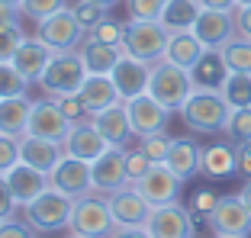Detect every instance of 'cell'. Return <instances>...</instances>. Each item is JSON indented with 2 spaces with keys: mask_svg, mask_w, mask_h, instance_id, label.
I'll return each instance as SVG.
<instances>
[{
  "mask_svg": "<svg viewBox=\"0 0 251 238\" xmlns=\"http://www.w3.org/2000/svg\"><path fill=\"white\" fill-rule=\"evenodd\" d=\"M116 229L110 213V200L106 193H90L74 196V209H71V222H68V232L81 238H110V232Z\"/></svg>",
  "mask_w": 251,
  "mask_h": 238,
  "instance_id": "obj_2",
  "label": "cell"
},
{
  "mask_svg": "<svg viewBox=\"0 0 251 238\" xmlns=\"http://www.w3.org/2000/svg\"><path fill=\"white\" fill-rule=\"evenodd\" d=\"M52 55L55 52L39 36H26V39H23V45L16 48V55H13V65H16V71H20L29 84H39V77H42V71L49 68Z\"/></svg>",
  "mask_w": 251,
  "mask_h": 238,
  "instance_id": "obj_22",
  "label": "cell"
},
{
  "mask_svg": "<svg viewBox=\"0 0 251 238\" xmlns=\"http://www.w3.org/2000/svg\"><path fill=\"white\" fill-rule=\"evenodd\" d=\"M87 77V68H84L81 52H55L49 68L39 77V87H42L45 97H61V94H77Z\"/></svg>",
  "mask_w": 251,
  "mask_h": 238,
  "instance_id": "obj_6",
  "label": "cell"
},
{
  "mask_svg": "<svg viewBox=\"0 0 251 238\" xmlns=\"http://www.w3.org/2000/svg\"><path fill=\"white\" fill-rule=\"evenodd\" d=\"M171 32L161 26V20H129L123 32V48L126 55H135V58L155 65L164 58V48H168Z\"/></svg>",
  "mask_w": 251,
  "mask_h": 238,
  "instance_id": "obj_4",
  "label": "cell"
},
{
  "mask_svg": "<svg viewBox=\"0 0 251 238\" xmlns=\"http://www.w3.org/2000/svg\"><path fill=\"white\" fill-rule=\"evenodd\" d=\"M32 235H36V229L26 219H16V216L0 219V238H32Z\"/></svg>",
  "mask_w": 251,
  "mask_h": 238,
  "instance_id": "obj_43",
  "label": "cell"
},
{
  "mask_svg": "<svg viewBox=\"0 0 251 238\" xmlns=\"http://www.w3.org/2000/svg\"><path fill=\"white\" fill-rule=\"evenodd\" d=\"M65 155H74V158H81V161H97V158L103 155L106 148H110V142L103 139V132L90 122V119H81V122H74L71 129H68L65 135Z\"/></svg>",
  "mask_w": 251,
  "mask_h": 238,
  "instance_id": "obj_17",
  "label": "cell"
},
{
  "mask_svg": "<svg viewBox=\"0 0 251 238\" xmlns=\"http://www.w3.org/2000/svg\"><path fill=\"white\" fill-rule=\"evenodd\" d=\"M222 132L229 135L232 145H238V142H251V106H238V110H232L229 122H226Z\"/></svg>",
  "mask_w": 251,
  "mask_h": 238,
  "instance_id": "obj_34",
  "label": "cell"
},
{
  "mask_svg": "<svg viewBox=\"0 0 251 238\" xmlns=\"http://www.w3.org/2000/svg\"><path fill=\"white\" fill-rule=\"evenodd\" d=\"M168 0H126L129 20H161V10Z\"/></svg>",
  "mask_w": 251,
  "mask_h": 238,
  "instance_id": "obj_39",
  "label": "cell"
},
{
  "mask_svg": "<svg viewBox=\"0 0 251 238\" xmlns=\"http://www.w3.org/2000/svg\"><path fill=\"white\" fill-rule=\"evenodd\" d=\"M16 209H20V203H16L13 190H10V184H7V174H0V219L16 216Z\"/></svg>",
  "mask_w": 251,
  "mask_h": 238,
  "instance_id": "obj_45",
  "label": "cell"
},
{
  "mask_svg": "<svg viewBox=\"0 0 251 238\" xmlns=\"http://www.w3.org/2000/svg\"><path fill=\"white\" fill-rule=\"evenodd\" d=\"M235 174L242 180H251V142L235 145Z\"/></svg>",
  "mask_w": 251,
  "mask_h": 238,
  "instance_id": "obj_46",
  "label": "cell"
},
{
  "mask_svg": "<svg viewBox=\"0 0 251 238\" xmlns=\"http://www.w3.org/2000/svg\"><path fill=\"white\" fill-rule=\"evenodd\" d=\"M74 16H77V20H81V26L84 29H94L97 23L100 20H106V13H110V10H103V7H97V3H90V0H81V3H74Z\"/></svg>",
  "mask_w": 251,
  "mask_h": 238,
  "instance_id": "obj_41",
  "label": "cell"
},
{
  "mask_svg": "<svg viewBox=\"0 0 251 238\" xmlns=\"http://www.w3.org/2000/svg\"><path fill=\"white\" fill-rule=\"evenodd\" d=\"M206 225L213 235L226 238H248L251 235V209L238 193H226L216 200V206L206 213Z\"/></svg>",
  "mask_w": 251,
  "mask_h": 238,
  "instance_id": "obj_8",
  "label": "cell"
},
{
  "mask_svg": "<svg viewBox=\"0 0 251 238\" xmlns=\"http://www.w3.org/2000/svg\"><path fill=\"white\" fill-rule=\"evenodd\" d=\"M145 229L151 238H193V213L190 206H180V200L151 206Z\"/></svg>",
  "mask_w": 251,
  "mask_h": 238,
  "instance_id": "obj_10",
  "label": "cell"
},
{
  "mask_svg": "<svg viewBox=\"0 0 251 238\" xmlns=\"http://www.w3.org/2000/svg\"><path fill=\"white\" fill-rule=\"evenodd\" d=\"M65 158V145L55 139H42V135H20V161L32 164L39 171L52 174V167Z\"/></svg>",
  "mask_w": 251,
  "mask_h": 238,
  "instance_id": "obj_21",
  "label": "cell"
},
{
  "mask_svg": "<svg viewBox=\"0 0 251 238\" xmlns=\"http://www.w3.org/2000/svg\"><path fill=\"white\" fill-rule=\"evenodd\" d=\"M106 200H110V213H113V222L116 225H145L148 216H151V203L132 184L113 190Z\"/></svg>",
  "mask_w": 251,
  "mask_h": 238,
  "instance_id": "obj_18",
  "label": "cell"
},
{
  "mask_svg": "<svg viewBox=\"0 0 251 238\" xmlns=\"http://www.w3.org/2000/svg\"><path fill=\"white\" fill-rule=\"evenodd\" d=\"M20 7L16 3H7V0H0V29H7V26H16L20 23Z\"/></svg>",
  "mask_w": 251,
  "mask_h": 238,
  "instance_id": "obj_48",
  "label": "cell"
},
{
  "mask_svg": "<svg viewBox=\"0 0 251 238\" xmlns=\"http://www.w3.org/2000/svg\"><path fill=\"white\" fill-rule=\"evenodd\" d=\"M193 36L206 48H222L229 39L238 36V23H235V10H213L203 7L193 23Z\"/></svg>",
  "mask_w": 251,
  "mask_h": 238,
  "instance_id": "obj_11",
  "label": "cell"
},
{
  "mask_svg": "<svg viewBox=\"0 0 251 238\" xmlns=\"http://www.w3.org/2000/svg\"><path fill=\"white\" fill-rule=\"evenodd\" d=\"M90 3H97V7H103V10H113L119 0H90Z\"/></svg>",
  "mask_w": 251,
  "mask_h": 238,
  "instance_id": "obj_53",
  "label": "cell"
},
{
  "mask_svg": "<svg viewBox=\"0 0 251 238\" xmlns=\"http://www.w3.org/2000/svg\"><path fill=\"white\" fill-rule=\"evenodd\" d=\"M113 84H116L119 97L123 100H132L139 97V94H148V81H151V65L142 58H135V55H119L116 68L110 71Z\"/></svg>",
  "mask_w": 251,
  "mask_h": 238,
  "instance_id": "obj_15",
  "label": "cell"
},
{
  "mask_svg": "<svg viewBox=\"0 0 251 238\" xmlns=\"http://www.w3.org/2000/svg\"><path fill=\"white\" fill-rule=\"evenodd\" d=\"M216 200H219V196H216L213 190H197V193H193V200H190V213H200V216H206L209 209L216 206Z\"/></svg>",
  "mask_w": 251,
  "mask_h": 238,
  "instance_id": "obj_47",
  "label": "cell"
},
{
  "mask_svg": "<svg viewBox=\"0 0 251 238\" xmlns=\"http://www.w3.org/2000/svg\"><path fill=\"white\" fill-rule=\"evenodd\" d=\"M68 238H81V235H68Z\"/></svg>",
  "mask_w": 251,
  "mask_h": 238,
  "instance_id": "obj_56",
  "label": "cell"
},
{
  "mask_svg": "<svg viewBox=\"0 0 251 238\" xmlns=\"http://www.w3.org/2000/svg\"><path fill=\"white\" fill-rule=\"evenodd\" d=\"M203 7H213V10H235L238 3L235 0H200Z\"/></svg>",
  "mask_w": 251,
  "mask_h": 238,
  "instance_id": "obj_51",
  "label": "cell"
},
{
  "mask_svg": "<svg viewBox=\"0 0 251 238\" xmlns=\"http://www.w3.org/2000/svg\"><path fill=\"white\" fill-rule=\"evenodd\" d=\"M16 161H20V139L0 132V174H7Z\"/></svg>",
  "mask_w": 251,
  "mask_h": 238,
  "instance_id": "obj_42",
  "label": "cell"
},
{
  "mask_svg": "<svg viewBox=\"0 0 251 238\" xmlns=\"http://www.w3.org/2000/svg\"><path fill=\"white\" fill-rule=\"evenodd\" d=\"M123 32H126V23H116L106 16L87 32V39H97V42H106V45H123Z\"/></svg>",
  "mask_w": 251,
  "mask_h": 238,
  "instance_id": "obj_37",
  "label": "cell"
},
{
  "mask_svg": "<svg viewBox=\"0 0 251 238\" xmlns=\"http://www.w3.org/2000/svg\"><path fill=\"white\" fill-rule=\"evenodd\" d=\"M184 177H177V174L171 171L168 164H151V171L145 174V177L135 180V190H139L142 196H145L151 206H164V203H177L180 193H184Z\"/></svg>",
  "mask_w": 251,
  "mask_h": 238,
  "instance_id": "obj_9",
  "label": "cell"
},
{
  "mask_svg": "<svg viewBox=\"0 0 251 238\" xmlns=\"http://www.w3.org/2000/svg\"><path fill=\"white\" fill-rule=\"evenodd\" d=\"M235 3H238V7H248V3H251V0H235Z\"/></svg>",
  "mask_w": 251,
  "mask_h": 238,
  "instance_id": "obj_54",
  "label": "cell"
},
{
  "mask_svg": "<svg viewBox=\"0 0 251 238\" xmlns=\"http://www.w3.org/2000/svg\"><path fill=\"white\" fill-rule=\"evenodd\" d=\"M49 184H52L55 190H61V193H68V196H84V193H90V190H94V180H90V164L81 161V158H74V155H65L52 167Z\"/></svg>",
  "mask_w": 251,
  "mask_h": 238,
  "instance_id": "obj_16",
  "label": "cell"
},
{
  "mask_svg": "<svg viewBox=\"0 0 251 238\" xmlns=\"http://www.w3.org/2000/svg\"><path fill=\"white\" fill-rule=\"evenodd\" d=\"M238 196H242V200H245V206L251 209V180H245V184H242V190H238Z\"/></svg>",
  "mask_w": 251,
  "mask_h": 238,
  "instance_id": "obj_52",
  "label": "cell"
},
{
  "mask_svg": "<svg viewBox=\"0 0 251 238\" xmlns=\"http://www.w3.org/2000/svg\"><path fill=\"white\" fill-rule=\"evenodd\" d=\"M7 184H10V190H13L16 203H20V209L29 206L39 193H45V190L52 187L49 184V174L39 171V167H32V164H26V161H16L7 171Z\"/></svg>",
  "mask_w": 251,
  "mask_h": 238,
  "instance_id": "obj_20",
  "label": "cell"
},
{
  "mask_svg": "<svg viewBox=\"0 0 251 238\" xmlns=\"http://www.w3.org/2000/svg\"><path fill=\"white\" fill-rule=\"evenodd\" d=\"M190 77H193V87H206V90H219L229 77V68L222 61L219 48H206L203 58L190 68Z\"/></svg>",
  "mask_w": 251,
  "mask_h": 238,
  "instance_id": "obj_26",
  "label": "cell"
},
{
  "mask_svg": "<svg viewBox=\"0 0 251 238\" xmlns=\"http://www.w3.org/2000/svg\"><path fill=\"white\" fill-rule=\"evenodd\" d=\"M7 3H16V7H20V0H7Z\"/></svg>",
  "mask_w": 251,
  "mask_h": 238,
  "instance_id": "obj_55",
  "label": "cell"
},
{
  "mask_svg": "<svg viewBox=\"0 0 251 238\" xmlns=\"http://www.w3.org/2000/svg\"><path fill=\"white\" fill-rule=\"evenodd\" d=\"M203 52H206V45L193 36V29H184V32H171L168 48H164V58L190 71V68L203 58Z\"/></svg>",
  "mask_w": 251,
  "mask_h": 238,
  "instance_id": "obj_27",
  "label": "cell"
},
{
  "mask_svg": "<svg viewBox=\"0 0 251 238\" xmlns=\"http://www.w3.org/2000/svg\"><path fill=\"white\" fill-rule=\"evenodd\" d=\"M219 94L226 97V103H229L232 110L251 106V74H245V71H229V77H226V84L219 87Z\"/></svg>",
  "mask_w": 251,
  "mask_h": 238,
  "instance_id": "obj_31",
  "label": "cell"
},
{
  "mask_svg": "<svg viewBox=\"0 0 251 238\" xmlns=\"http://www.w3.org/2000/svg\"><path fill=\"white\" fill-rule=\"evenodd\" d=\"M61 7H68V0H20V13L26 16V20H32V23L58 13Z\"/></svg>",
  "mask_w": 251,
  "mask_h": 238,
  "instance_id": "obj_35",
  "label": "cell"
},
{
  "mask_svg": "<svg viewBox=\"0 0 251 238\" xmlns=\"http://www.w3.org/2000/svg\"><path fill=\"white\" fill-rule=\"evenodd\" d=\"M32 84L16 71L13 61H0V100L7 97H26Z\"/></svg>",
  "mask_w": 251,
  "mask_h": 238,
  "instance_id": "obj_33",
  "label": "cell"
},
{
  "mask_svg": "<svg viewBox=\"0 0 251 238\" xmlns=\"http://www.w3.org/2000/svg\"><path fill=\"white\" fill-rule=\"evenodd\" d=\"M71 209H74V196L61 193L55 187H49L45 193H39L29 206H23V219L36 229V235H52V232L68 229L71 222Z\"/></svg>",
  "mask_w": 251,
  "mask_h": 238,
  "instance_id": "obj_3",
  "label": "cell"
},
{
  "mask_svg": "<svg viewBox=\"0 0 251 238\" xmlns=\"http://www.w3.org/2000/svg\"><path fill=\"white\" fill-rule=\"evenodd\" d=\"M90 180H94L97 193H106V196L129 184V174H126V148H113L110 145L97 161H90Z\"/></svg>",
  "mask_w": 251,
  "mask_h": 238,
  "instance_id": "obj_14",
  "label": "cell"
},
{
  "mask_svg": "<svg viewBox=\"0 0 251 238\" xmlns=\"http://www.w3.org/2000/svg\"><path fill=\"white\" fill-rule=\"evenodd\" d=\"M110 238H151L145 225H116L110 232Z\"/></svg>",
  "mask_w": 251,
  "mask_h": 238,
  "instance_id": "obj_49",
  "label": "cell"
},
{
  "mask_svg": "<svg viewBox=\"0 0 251 238\" xmlns=\"http://www.w3.org/2000/svg\"><path fill=\"white\" fill-rule=\"evenodd\" d=\"M29 113H32L29 94H26V97H7V100H0V132H3V135H13V139L26 135Z\"/></svg>",
  "mask_w": 251,
  "mask_h": 238,
  "instance_id": "obj_28",
  "label": "cell"
},
{
  "mask_svg": "<svg viewBox=\"0 0 251 238\" xmlns=\"http://www.w3.org/2000/svg\"><path fill=\"white\" fill-rule=\"evenodd\" d=\"M77 52H81V58H84L87 74H110L113 68H116L119 55H123V48H119V45L97 42V39H84Z\"/></svg>",
  "mask_w": 251,
  "mask_h": 238,
  "instance_id": "obj_29",
  "label": "cell"
},
{
  "mask_svg": "<svg viewBox=\"0 0 251 238\" xmlns=\"http://www.w3.org/2000/svg\"><path fill=\"white\" fill-rule=\"evenodd\" d=\"M77 97H81L84 110H87L90 116L100 113V110H106V106H113L116 100H123L110 74H87L84 84H81V90H77Z\"/></svg>",
  "mask_w": 251,
  "mask_h": 238,
  "instance_id": "obj_23",
  "label": "cell"
},
{
  "mask_svg": "<svg viewBox=\"0 0 251 238\" xmlns=\"http://www.w3.org/2000/svg\"><path fill=\"white\" fill-rule=\"evenodd\" d=\"M36 36L42 39L52 52H77L81 42L87 39V29L81 26V20L74 16L71 7H61L58 13L45 16L36 23Z\"/></svg>",
  "mask_w": 251,
  "mask_h": 238,
  "instance_id": "obj_7",
  "label": "cell"
},
{
  "mask_svg": "<svg viewBox=\"0 0 251 238\" xmlns=\"http://www.w3.org/2000/svg\"><path fill=\"white\" fill-rule=\"evenodd\" d=\"M203 3L200 0H168L161 10V26L168 32H184V29H193Z\"/></svg>",
  "mask_w": 251,
  "mask_h": 238,
  "instance_id": "obj_30",
  "label": "cell"
},
{
  "mask_svg": "<svg viewBox=\"0 0 251 238\" xmlns=\"http://www.w3.org/2000/svg\"><path fill=\"white\" fill-rule=\"evenodd\" d=\"M139 142V148L145 151L148 158H151V161L155 164H161V161H168V151H171V135L168 132H155V135H145V139H135Z\"/></svg>",
  "mask_w": 251,
  "mask_h": 238,
  "instance_id": "obj_36",
  "label": "cell"
},
{
  "mask_svg": "<svg viewBox=\"0 0 251 238\" xmlns=\"http://www.w3.org/2000/svg\"><path fill=\"white\" fill-rule=\"evenodd\" d=\"M68 129H71V119L61 113V106H58V100H55V97L32 100L29 126H26V132H29V135H42V139L65 142Z\"/></svg>",
  "mask_w": 251,
  "mask_h": 238,
  "instance_id": "obj_13",
  "label": "cell"
},
{
  "mask_svg": "<svg viewBox=\"0 0 251 238\" xmlns=\"http://www.w3.org/2000/svg\"><path fill=\"white\" fill-rule=\"evenodd\" d=\"M55 100H58L61 113L71 119V126H74V122H81V119H90V113L84 110V103H81V97H77V94H61V97H55Z\"/></svg>",
  "mask_w": 251,
  "mask_h": 238,
  "instance_id": "obj_44",
  "label": "cell"
},
{
  "mask_svg": "<svg viewBox=\"0 0 251 238\" xmlns=\"http://www.w3.org/2000/svg\"><path fill=\"white\" fill-rule=\"evenodd\" d=\"M126 110H129V122H132L135 139H145V135H155L168 129L171 110L164 103H158L151 94H139V97L126 100Z\"/></svg>",
  "mask_w": 251,
  "mask_h": 238,
  "instance_id": "obj_12",
  "label": "cell"
},
{
  "mask_svg": "<svg viewBox=\"0 0 251 238\" xmlns=\"http://www.w3.org/2000/svg\"><path fill=\"white\" fill-rule=\"evenodd\" d=\"M151 158L145 155L142 148H126V174H129V184H135L139 177H145L151 171Z\"/></svg>",
  "mask_w": 251,
  "mask_h": 238,
  "instance_id": "obj_40",
  "label": "cell"
},
{
  "mask_svg": "<svg viewBox=\"0 0 251 238\" xmlns=\"http://www.w3.org/2000/svg\"><path fill=\"white\" fill-rule=\"evenodd\" d=\"M216 238H226V235H216Z\"/></svg>",
  "mask_w": 251,
  "mask_h": 238,
  "instance_id": "obj_57",
  "label": "cell"
},
{
  "mask_svg": "<svg viewBox=\"0 0 251 238\" xmlns=\"http://www.w3.org/2000/svg\"><path fill=\"white\" fill-rule=\"evenodd\" d=\"M200 158H203V148H200V142L197 139H174L171 142V151H168V167L177 177H184V180H193L200 174Z\"/></svg>",
  "mask_w": 251,
  "mask_h": 238,
  "instance_id": "obj_24",
  "label": "cell"
},
{
  "mask_svg": "<svg viewBox=\"0 0 251 238\" xmlns=\"http://www.w3.org/2000/svg\"><path fill=\"white\" fill-rule=\"evenodd\" d=\"M235 23H238V36L251 39V3L248 7H235Z\"/></svg>",
  "mask_w": 251,
  "mask_h": 238,
  "instance_id": "obj_50",
  "label": "cell"
},
{
  "mask_svg": "<svg viewBox=\"0 0 251 238\" xmlns=\"http://www.w3.org/2000/svg\"><path fill=\"white\" fill-rule=\"evenodd\" d=\"M26 36H29V32L23 29L20 23H16V26H7V29H0V61H13L16 48L23 45Z\"/></svg>",
  "mask_w": 251,
  "mask_h": 238,
  "instance_id": "obj_38",
  "label": "cell"
},
{
  "mask_svg": "<svg viewBox=\"0 0 251 238\" xmlns=\"http://www.w3.org/2000/svg\"><path fill=\"white\" fill-rule=\"evenodd\" d=\"M180 119H184V126L197 135H216L226 129L229 122V113L232 106L226 103L219 90H206V87H193L190 97L180 103Z\"/></svg>",
  "mask_w": 251,
  "mask_h": 238,
  "instance_id": "obj_1",
  "label": "cell"
},
{
  "mask_svg": "<svg viewBox=\"0 0 251 238\" xmlns=\"http://www.w3.org/2000/svg\"><path fill=\"white\" fill-rule=\"evenodd\" d=\"M200 174L206 180H222L235 174V145L229 142H213L203 148V158H200Z\"/></svg>",
  "mask_w": 251,
  "mask_h": 238,
  "instance_id": "obj_25",
  "label": "cell"
},
{
  "mask_svg": "<svg viewBox=\"0 0 251 238\" xmlns=\"http://www.w3.org/2000/svg\"><path fill=\"white\" fill-rule=\"evenodd\" d=\"M219 52H222V61H226L229 71H245V74H251V39L235 36V39H229V42L222 45Z\"/></svg>",
  "mask_w": 251,
  "mask_h": 238,
  "instance_id": "obj_32",
  "label": "cell"
},
{
  "mask_svg": "<svg viewBox=\"0 0 251 238\" xmlns=\"http://www.w3.org/2000/svg\"><path fill=\"white\" fill-rule=\"evenodd\" d=\"M90 122L103 132V139L110 142L113 148H126V145H129V139H135L132 122H129V110H126V100H116L113 106L94 113V116H90Z\"/></svg>",
  "mask_w": 251,
  "mask_h": 238,
  "instance_id": "obj_19",
  "label": "cell"
},
{
  "mask_svg": "<svg viewBox=\"0 0 251 238\" xmlns=\"http://www.w3.org/2000/svg\"><path fill=\"white\" fill-rule=\"evenodd\" d=\"M193 90V77L187 68L174 65V61L161 58L151 65V81H148V94L158 100V103H164L171 113L180 110V103H184L187 97H190Z\"/></svg>",
  "mask_w": 251,
  "mask_h": 238,
  "instance_id": "obj_5",
  "label": "cell"
}]
</instances>
